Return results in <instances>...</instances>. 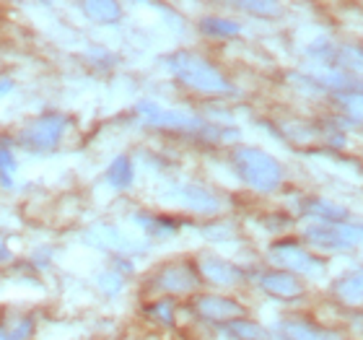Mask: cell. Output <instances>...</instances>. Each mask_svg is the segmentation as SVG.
Segmentation results:
<instances>
[{"label":"cell","instance_id":"cell-1","mask_svg":"<svg viewBox=\"0 0 363 340\" xmlns=\"http://www.w3.org/2000/svg\"><path fill=\"white\" fill-rule=\"evenodd\" d=\"M167 68L179 78L182 84L200 94H231L234 86L228 84L226 76L211 62L203 60L195 53H174L167 57Z\"/></svg>","mask_w":363,"mask_h":340},{"label":"cell","instance_id":"cell-2","mask_svg":"<svg viewBox=\"0 0 363 340\" xmlns=\"http://www.w3.org/2000/svg\"><path fill=\"white\" fill-rule=\"evenodd\" d=\"M234 169L239 180L257 192H272L283 182L280 164L259 148H239L234 153Z\"/></svg>","mask_w":363,"mask_h":340},{"label":"cell","instance_id":"cell-3","mask_svg":"<svg viewBox=\"0 0 363 340\" xmlns=\"http://www.w3.org/2000/svg\"><path fill=\"white\" fill-rule=\"evenodd\" d=\"M138 114L143 117L148 125L164 130H174V133H189V136H208V138H223V136H236V133H223L218 128H211L208 122L197 120L192 114L179 112V109H164V106L153 104V102H143L138 104Z\"/></svg>","mask_w":363,"mask_h":340},{"label":"cell","instance_id":"cell-4","mask_svg":"<svg viewBox=\"0 0 363 340\" xmlns=\"http://www.w3.org/2000/svg\"><path fill=\"white\" fill-rule=\"evenodd\" d=\"M65 130H68V117H65V114L47 112V114H42V117H37V120H31L29 125L21 130L18 146L34 153L52 151L55 146L62 141Z\"/></svg>","mask_w":363,"mask_h":340},{"label":"cell","instance_id":"cell-5","mask_svg":"<svg viewBox=\"0 0 363 340\" xmlns=\"http://www.w3.org/2000/svg\"><path fill=\"white\" fill-rule=\"evenodd\" d=\"M81 239L91 244L94 250L117 252V255H140V252H145L143 244L135 242L133 236H128L122 229L112 226V224H96V226L86 229Z\"/></svg>","mask_w":363,"mask_h":340},{"label":"cell","instance_id":"cell-6","mask_svg":"<svg viewBox=\"0 0 363 340\" xmlns=\"http://www.w3.org/2000/svg\"><path fill=\"white\" fill-rule=\"evenodd\" d=\"M361 236L363 229L342 226V224H322V226L306 229V239L317 247H325V250H348Z\"/></svg>","mask_w":363,"mask_h":340},{"label":"cell","instance_id":"cell-7","mask_svg":"<svg viewBox=\"0 0 363 340\" xmlns=\"http://www.w3.org/2000/svg\"><path fill=\"white\" fill-rule=\"evenodd\" d=\"M270 260L275 265H280V268H288V270L294 273H319V260H314V257L309 255V252L303 250V247H298L296 242H278L272 244L270 250Z\"/></svg>","mask_w":363,"mask_h":340},{"label":"cell","instance_id":"cell-8","mask_svg":"<svg viewBox=\"0 0 363 340\" xmlns=\"http://www.w3.org/2000/svg\"><path fill=\"white\" fill-rule=\"evenodd\" d=\"M167 200H174V203L184 205L195 213H218L220 211V200L213 192H208L205 187H197V185H179L172 192H167Z\"/></svg>","mask_w":363,"mask_h":340},{"label":"cell","instance_id":"cell-9","mask_svg":"<svg viewBox=\"0 0 363 340\" xmlns=\"http://www.w3.org/2000/svg\"><path fill=\"white\" fill-rule=\"evenodd\" d=\"M195 309L200 317L213 322H234L236 317H242V307L223 296H197Z\"/></svg>","mask_w":363,"mask_h":340},{"label":"cell","instance_id":"cell-10","mask_svg":"<svg viewBox=\"0 0 363 340\" xmlns=\"http://www.w3.org/2000/svg\"><path fill=\"white\" fill-rule=\"evenodd\" d=\"M153 286L161 291H192L197 286V273L189 265H169L153 278Z\"/></svg>","mask_w":363,"mask_h":340},{"label":"cell","instance_id":"cell-11","mask_svg":"<svg viewBox=\"0 0 363 340\" xmlns=\"http://www.w3.org/2000/svg\"><path fill=\"white\" fill-rule=\"evenodd\" d=\"M259 286L262 291H267L270 296H278V299H296V296L303 294L301 283L294 273L288 270H270L259 278Z\"/></svg>","mask_w":363,"mask_h":340},{"label":"cell","instance_id":"cell-12","mask_svg":"<svg viewBox=\"0 0 363 340\" xmlns=\"http://www.w3.org/2000/svg\"><path fill=\"white\" fill-rule=\"evenodd\" d=\"M278 335L283 340H342L340 335L330 333V330H319L309 322H298V319H286L278 325Z\"/></svg>","mask_w":363,"mask_h":340},{"label":"cell","instance_id":"cell-13","mask_svg":"<svg viewBox=\"0 0 363 340\" xmlns=\"http://www.w3.org/2000/svg\"><path fill=\"white\" fill-rule=\"evenodd\" d=\"M200 273L208 280H213V283H220V286H231V283H236V280L242 278L239 268H234V265L220 260V257H203Z\"/></svg>","mask_w":363,"mask_h":340},{"label":"cell","instance_id":"cell-14","mask_svg":"<svg viewBox=\"0 0 363 340\" xmlns=\"http://www.w3.org/2000/svg\"><path fill=\"white\" fill-rule=\"evenodd\" d=\"M133 180H135V169H133V161L128 156H117L106 169V182L114 190H128L133 185Z\"/></svg>","mask_w":363,"mask_h":340},{"label":"cell","instance_id":"cell-15","mask_svg":"<svg viewBox=\"0 0 363 340\" xmlns=\"http://www.w3.org/2000/svg\"><path fill=\"white\" fill-rule=\"evenodd\" d=\"M335 294L345 304H363V270L348 273L335 283Z\"/></svg>","mask_w":363,"mask_h":340},{"label":"cell","instance_id":"cell-16","mask_svg":"<svg viewBox=\"0 0 363 340\" xmlns=\"http://www.w3.org/2000/svg\"><path fill=\"white\" fill-rule=\"evenodd\" d=\"M81 11L89 16L94 23H114L120 18V6L112 0H91V3H81Z\"/></svg>","mask_w":363,"mask_h":340},{"label":"cell","instance_id":"cell-17","mask_svg":"<svg viewBox=\"0 0 363 340\" xmlns=\"http://www.w3.org/2000/svg\"><path fill=\"white\" fill-rule=\"evenodd\" d=\"M135 224H140L143 231L148 234H156V236H169V234H177V224L172 219H161V216H148V213H138L135 216Z\"/></svg>","mask_w":363,"mask_h":340},{"label":"cell","instance_id":"cell-18","mask_svg":"<svg viewBox=\"0 0 363 340\" xmlns=\"http://www.w3.org/2000/svg\"><path fill=\"white\" fill-rule=\"evenodd\" d=\"M226 330L231 338L236 340H265L267 333L255 322H247V319H234V322H226Z\"/></svg>","mask_w":363,"mask_h":340},{"label":"cell","instance_id":"cell-19","mask_svg":"<svg viewBox=\"0 0 363 340\" xmlns=\"http://www.w3.org/2000/svg\"><path fill=\"white\" fill-rule=\"evenodd\" d=\"M303 211L311 213V216H317V219L335 221V224H337V219H345V211L333 203H327V200H306V208H303Z\"/></svg>","mask_w":363,"mask_h":340},{"label":"cell","instance_id":"cell-20","mask_svg":"<svg viewBox=\"0 0 363 340\" xmlns=\"http://www.w3.org/2000/svg\"><path fill=\"white\" fill-rule=\"evenodd\" d=\"M200 26L211 37H234V34H239V26L234 21H226V18H205Z\"/></svg>","mask_w":363,"mask_h":340},{"label":"cell","instance_id":"cell-21","mask_svg":"<svg viewBox=\"0 0 363 340\" xmlns=\"http://www.w3.org/2000/svg\"><path fill=\"white\" fill-rule=\"evenodd\" d=\"M96 283H99V288H101V291H104L106 296H117V294L122 291V278H120V275H117L114 270L101 273Z\"/></svg>","mask_w":363,"mask_h":340},{"label":"cell","instance_id":"cell-22","mask_svg":"<svg viewBox=\"0 0 363 340\" xmlns=\"http://www.w3.org/2000/svg\"><path fill=\"white\" fill-rule=\"evenodd\" d=\"M340 104L345 106V112L353 120L363 122V94H345V97H340Z\"/></svg>","mask_w":363,"mask_h":340},{"label":"cell","instance_id":"cell-23","mask_svg":"<svg viewBox=\"0 0 363 340\" xmlns=\"http://www.w3.org/2000/svg\"><path fill=\"white\" fill-rule=\"evenodd\" d=\"M16 172V156L13 151L8 148V146H0V174H3V180L6 185H11V174Z\"/></svg>","mask_w":363,"mask_h":340},{"label":"cell","instance_id":"cell-24","mask_svg":"<svg viewBox=\"0 0 363 340\" xmlns=\"http://www.w3.org/2000/svg\"><path fill=\"white\" fill-rule=\"evenodd\" d=\"M203 234L211 236V239H228V236H234V226L231 224H216V226L203 229Z\"/></svg>","mask_w":363,"mask_h":340},{"label":"cell","instance_id":"cell-25","mask_svg":"<svg viewBox=\"0 0 363 340\" xmlns=\"http://www.w3.org/2000/svg\"><path fill=\"white\" fill-rule=\"evenodd\" d=\"M148 309H151L153 317H159V319H164L167 325H172V309H174V307L169 302H156V304H151Z\"/></svg>","mask_w":363,"mask_h":340},{"label":"cell","instance_id":"cell-26","mask_svg":"<svg viewBox=\"0 0 363 340\" xmlns=\"http://www.w3.org/2000/svg\"><path fill=\"white\" fill-rule=\"evenodd\" d=\"M242 8L247 11H259V13H275L278 6H272V3H242Z\"/></svg>","mask_w":363,"mask_h":340},{"label":"cell","instance_id":"cell-27","mask_svg":"<svg viewBox=\"0 0 363 340\" xmlns=\"http://www.w3.org/2000/svg\"><path fill=\"white\" fill-rule=\"evenodd\" d=\"M11 89H13V81H8V78H3V81H0V97H3V94H8Z\"/></svg>","mask_w":363,"mask_h":340},{"label":"cell","instance_id":"cell-28","mask_svg":"<svg viewBox=\"0 0 363 340\" xmlns=\"http://www.w3.org/2000/svg\"><path fill=\"white\" fill-rule=\"evenodd\" d=\"M6 260H11V250L6 247V242H0V263H6Z\"/></svg>","mask_w":363,"mask_h":340},{"label":"cell","instance_id":"cell-29","mask_svg":"<svg viewBox=\"0 0 363 340\" xmlns=\"http://www.w3.org/2000/svg\"><path fill=\"white\" fill-rule=\"evenodd\" d=\"M0 340H13V338H11L8 333H3V330H0Z\"/></svg>","mask_w":363,"mask_h":340}]
</instances>
